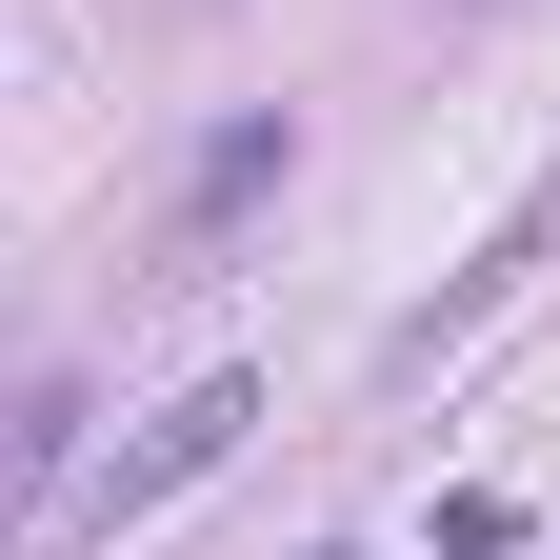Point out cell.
Masks as SVG:
<instances>
[{
  "label": "cell",
  "instance_id": "cell-1",
  "mask_svg": "<svg viewBox=\"0 0 560 560\" xmlns=\"http://www.w3.org/2000/svg\"><path fill=\"white\" fill-rule=\"evenodd\" d=\"M241 420H260V381H180V400H140L120 441L81 460V501H60V521H81V540H120V521H161L180 480H221V460H241Z\"/></svg>",
  "mask_w": 560,
  "mask_h": 560
},
{
  "label": "cell",
  "instance_id": "cell-2",
  "mask_svg": "<svg viewBox=\"0 0 560 560\" xmlns=\"http://www.w3.org/2000/svg\"><path fill=\"white\" fill-rule=\"evenodd\" d=\"M280 161H301V120H221V140L180 161V241H221L241 200H280Z\"/></svg>",
  "mask_w": 560,
  "mask_h": 560
},
{
  "label": "cell",
  "instance_id": "cell-3",
  "mask_svg": "<svg viewBox=\"0 0 560 560\" xmlns=\"http://www.w3.org/2000/svg\"><path fill=\"white\" fill-rule=\"evenodd\" d=\"M60 420H81V400H60V381H21V361H0V521H21V501H40V480H60Z\"/></svg>",
  "mask_w": 560,
  "mask_h": 560
}]
</instances>
